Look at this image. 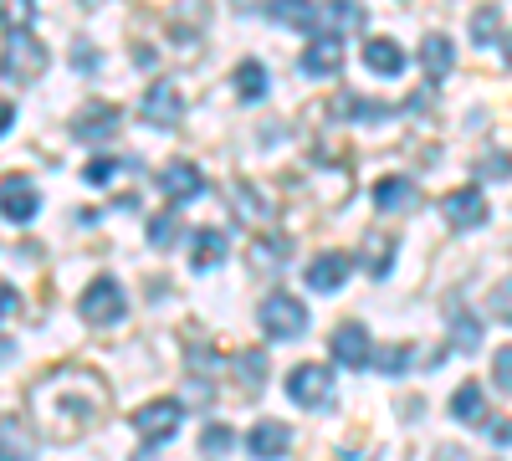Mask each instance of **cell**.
Listing matches in <instances>:
<instances>
[{"label": "cell", "instance_id": "obj_30", "mask_svg": "<svg viewBox=\"0 0 512 461\" xmlns=\"http://www.w3.org/2000/svg\"><path fill=\"white\" fill-rule=\"evenodd\" d=\"M231 446H236V431H231V426H205V431H200V451H205V456H221V451H231Z\"/></svg>", "mask_w": 512, "mask_h": 461}, {"label": "cell", "instance_id": "obj_7", "mask_svg": "<svg viewBox=\"0 0 512 461\" xmlns=\"http://www.w3.org/2000/svg\"><path fill=\"white\" fill-rule=\"evenodd\" d=\"M139 118L154 123V129H175V123L185 118V98H180L175 82H154V88L144 93V103H139Z\"/></svg>", "mask_w": 512, "mask_h": 461}, {"label": "cell", "instance_id": "obj_3", "mask_svg": "<svg viewBox=\"0 0 512 461\" xmlns=\"http://www.w3.org/2000/svg\"><path fill=\"white\" fill-rule=\"evenodd\" d=\"M256 318H262V333H267V339H277V344L303 339V328H308V308L297 303L292 292H267Z\"/></svg>", "mask_w": 512, "mask_h": 461}, {"label": "cell", "instance_id": "obj_20", "mask_svg": "<svg viewBox=\"0 0 512 461\" xmlns=\"http://www.w3.org/2000/svg\"><path fill=\"white\" fill-rule=\"evenodd\" d=\"M420 67L431 72V82L436 77H446L451 67H456V52H451V36H441V31H431L420 41Z\"/></svg>", "mask_w": 512, "mask_h": 461}, {"label": "cell", "instance_id": "obj_28", "mask_svg": "<svg viewBox=\"0 0 512 461\" xmlns=\"http://www.w3.org/2000/svg\"><path fill=\"white\" fill-rule=\"evenodd\" d=\"M175 236H180V211H164V216L149 221V246L169 251V246H175Z\"/></svg>", "mask_w": 512, "mask_h": 461}, {"label": "cell", "instance_id": "obj_31", "mask_svg": "<svg viewBox=\"0 0 512 461\" xmlns=\"http://www.w3.org/2000/svg\"><path fill=\"white\" fill-rule=\"evenodd\" d=\"M123 170V164L118 159H108V154H98V159H88V164H82V180H88V185H108L113 175Z\"/></svg>", "mask_w": 512, "mask_h": 461}, {"label": "cell", "instance_id": "obj_8", "mask_svg": "<svg viewBox=\"0 0 512 461\" xmlns=\"http://www.w3.org/2000/svg\"><path fill=\"white\" fill-rule=\"evenodd\" d=\"M36 211H41V195H36L31 175H6V180H0V216L26 226Z\"/></svg>", "mask_w": 512, "mask_h": 461}, {"label": "cell", "instance_id": "obj_11", "mask_svg": "<svg viewBox=\"0 0 512 461\" xmlns=\"http://www.w3.org/2000/svg\"><path fill=\"white\" fill-rule=\"evenodd\" d=\"M441 216H446V226H451V231H472V226H482V221H487V200H482V190H477V185L451 190V195L441 200Z\"/></svg>", "mask_w": 512, "mask_h": 461}, {"label": "cell", "instance_id": "obj_24", "mask_svg": "<svg viewBox=\"0 0 512 461\" xmlns=\"http://www.w3.org/2000/svg\"><path fill=\"white\" fill-rule=\"evenodd\" d=\"M287 262V236H256L251 241V267L256 272H277Z\"/></svg>", "mask_w": 512, "mask_h": 461}, {"label": "cell", "instance_id": "obj_37", "mask_svg": "<svg viewBox=\"0 0 512 461\" xmlns=\"http://www.w3.org/2000/svg\"><path fill=\"white\" fill-rule=\"evenodd\" d=\"M492 380H497V390H507V395H512V344L492 354Z\"/></svg>", "mask_w": 512, "mask_h": 461}, {"label": "cell", "instance_id": "obj_4", "mask_svg": "<svg viewBox=\"0 0 512 461\" xmlns=\"http://www.w3.org/2000/svg\"><path fill=\"white\" fill-rule=\"evenodd\" d=\"M180 415H185V405H180V400H149V405H139L134 431L144 436V451H139L134 461H149V451H154L159 441L175 436V431H180Z\"/></svg>", "mask_w": 512, "mask_h": 461}, {"label": "cell", "instance_id": "obj_38", "mask_svg": "<svg viewBox=\"0 0 512 461\" xmlns=\"http://www.w3.org/2000/svg\"><path fill=\"white\" fill-rule=\"evenodd\" d=\"M21 313V292L11 282H0V318H16Z\"/></svg>", "mask_w": 512, "mask_h": 461}, {"label": "cell", "instance_id": "obj_15", "mask_svg": "<svg viewBox=\"0 0 512 461\" xmlns=\"http://www.w3.org/2000/svg\"><path fill=\"white\" fill-rule=\"evenodd\" d=\"M349 272H354L349 251H323L318 262H308V287H313V292H338Z\"/></svg>", "mask_w": 512, "mask_h": 461}, {"label": "cell", "instance_id": "obj_41", "mask_svg": "<svg viewBox=\"0 0 512 461\" xmlns=\"http://www.w3.org/2000/svg\"><path fill=\"white\" fill-rule=\"evenodd\" d=\"M436 461H466V451H461V446H446V451H441Z\"/></svg>", "mask_w": 512, "mask_h": 461}, {"label": "cell", "instance_id": "obj_40", "mask_svg": "<svg viewBox=\"0 0 512 461\" xmlns=\"http://www.w3.org/2000/svg\"><path fill=\"white\" fill-rule=\"evenodd\" d=\"M11 123H16V108H11L6 98H0V139H6V129H11Z\"/></svg>", "mask_w": 512, "mask_h": 461}, {"label": "cell", "instance_id": "obj_29", "mask_svg": "<svg viewBox=\"0 0 512 461\" xmlns=\"http://www.w3.org/2000/svg\"><path fill=\"white\" fill-rule=\"evenodd\" d=\"M472 36L482 41V47H497V36H502V16H497V6H482V11L472 16Z\"/></svg>", "mask_w": 512, "mask_h": 461}, {"label": "cell", "instance_id": "obj_36", "mask_svg": "<svg viewBox=\"0 0 512 461\" xmlns=\"http://www.w3.org/2000/svg\"><path fill=\"white\" fill-rule=\"evenodd\" d=\"M231 205H236V216H241V221H246V216H267L262 205H256V195H251L241 180H231Z\"/></svg>", "mask_w": 512, "mask_h": 461}, {"label": "cell", "instance_id": "obj_18", "mask_svg": "<svg viewBox=\"0 0 512 461\" xmlns=\"http://www.w3.org/2000/svg\"><path fill=\"white\" fill-rule=\"evenodd\" d=\"M364 67L379 72V77H395V72L405 67V52L395 47L390 36H369V41H364Z\"/></svg>", "mask_w": 512, "mask_h": 461}, {"label": "cell", "instance_id": "obj_39", "mask_svg": "<svg viewBox=\"0 0 512 461\" xmlns=\"http://www.w3.org/2000/svg\"><path fill=\"white\" fill-rule=\"evenodd\" d=\"M98 62V52L93 47H82V41H77V52H72V67H93Z\"/></svg>", "mask_w": 512, "mask_h": 461}, {"label": "cell", "instance_id": "obj_42", "mask_svg": "<svg viewBox=\"0 0 512 461\" xmlns=\"http://www.w3.org/2000/svg\"><path fill=\"white\" fill-rule=\"evenodd\" d=\"M11 354H16V344H11V339H0V364H6Z\"/></svg>", "mask_w": 512, "mask_h": 461}, {"label": "cell", "instance_id": "obj_9", "mask_svg": "<svg viewBox=\"0 0 512 461\" xmlns=\"http://www.w3.org/2000/svg\"><path fill=\"white\" fill-rule=\"evenodd\" d=\"M118 129H123V113H118L113 103H88V108L72 118V134H77L82 144H108Z\"/></svg>", "mask_w": 512, "mask_h": 461}, {"label": "cell", "instance_id": "obj_2", "mask_svg": "<svg viewBox=\"0 0 512 461\" xmlns=\"http://www.w3.org/2000/svg\"><path fill=\"white\" fill-rule=\"evenodd\" d=\"M41 72H47V47H41V36L31 26L0 36V77L26 88V82H36Z\"/></svg>", "mask_w": 512, "mask_h": 461}, {"label": "cell", "instance_id": "obj_6", "mask_svg": "<svg viewBox=\"0 0 512 461\" xmlns=\"http://www.w3.org/2000/svg\"><path fill=\"white\" fill-rule=\"evenodd\" d=\"M287 395L303 410H328L333 405V374L323 364H297V369H287Z\"/></svg>", "mask_w": 512, "mask_h": 461}, {"label": "cell", "instance_id": "obj_25", "mask_svg": "<svg viewBox=\"0 0 512 461\" xmlns=\"http://www.w3.org/2000/svg\"><path fill=\"white\" fill-rule=\"evenodd\" d=\"M236 93H241L246 103H256V98H267V67L256 62V57H246V62L236 67Z\"/></svg>", "mask_w": 512, "mask_h": 461}, {"label": "cell", "instance_id": "obj_34", "mask_svg": "<svg viewBox=\"0 0 512 461\" xmlns=\"http://www.w3.org/2000/svg\"><path fill=\"white\" fill-rule=\"evenodd\" d=\"M477 175H482V180H507V175H512V159H507L502 149H492V154L477 159Z\"/></svg>", "mask_w": 512, "mask_h": 461}, {"label": "cell", "instance_id": "obj_22", "mask_svg": "<svg viewBox=\"0 0 512 461\" xmlns=\"http://www.w3.org/2000/svg\"><path fill=\"white\" fill-rule=\"evenodd\" d=\"M390 267H395V236L369 231V236H364V272H369V277H384Z\"/></svg>", "mask_w": 512, "mask_h": 461}, {"label": "cell", "instance_id": "obj_27", "mask_svg": "<svg viewBox=\"0 0 512 461\" xmlns=\"http://www.w3.org/2000/svg\"><path fill=\"white\" fill-rule=\"evenodd\" d=\"M333 113H354V118H390L395 108H390V103H369V98L344 93V98H333Z\"/></svg>", "mask_w": 512, "mask_h": 461}, {"label": "cell", "instance_id": "obj_16", "mask_svg": "<svg viewBox=\"0 0 512 461\" xmlns=\"http://www.w3.org/2000/svg\"><path fill=\"white\" fill-rule=\"evenodd\" d=\"M338 67H344V41H338V36H313L308 52H303V72L338 77Z\"/></svg>", "mask_w": 512, "mask_h": 461}, {"label": "cell", "instance_id": "obj_23", "mask_svg": "<svg viewBox=\"0 0 512 461\" xmlns=\"http://www.w3.org/2000/svg\"><path fill=\"white\" fill-rule=\"evenodd\" d=\"M236 385H241L246 395H262V385H267V354H262V349L236 354Z\"/></svg>", "mask_w": 512, "mask_h": 461}, {"label": "cell", "instance_id": "obj_5", "mask_svg": "<svg viewBox=\"0 0 512 461\" xmlns=\"http://www.w3.org/2000/svg\"><path fill=\"white\" fill-rule=\"evenodd\" d=\"M77 313H82V323H118L128 313L123 287L113 277H93L88 287H82V298H77Z\"/></svg>", "mask_w": 512, "mask_h": 461}, {"label": "cell", "instance_id": "obj_19", "mask_svg": "<svg viewBox=\"0 0 512 461\" xmlns=\"http://www.w3.org/2000/svg\"><path fill=\"white\" fill-rule=\"evenodd\" d=\"M221 257H226V231L200 226L195 231V251H190V267L195 272H210V267H221Z\"/></svg>", "mask_w": 512, "mask_h": 461}, {"label": "cell", "instance_id": "obj_13", "mask_svg": "<svg viewBox=\"0 0 512 461\" xmlns=\"http://www.w3.org/2000/svg\"><path fill=\"white\" fill-rule=\"evenodd\" d=\"M159 190H164L169 200H190V195L205 190V175L195 170L190 159H169L164 170H159Z\"/></svg>", "mask_w": 512, "mask_h": 461}, {"label": "cell", "instance_id": "obj_17", "mask_svg": "<svg viewBox=\"0 0 512 461\" xmlns=\"http://www.w3.org/2000/svg\"><path fill=\"white\" fill-rule=\"evenodd\" d=\"M415 200H420V190H415V180H405V175H384V180L374 185V205H379V211H390V216L410 211Z\"/></svg>", "mask_w": 512, "mask_h": 461}, {"label": "cell", "instance_id": "obj_14", "mask_svg": "<svg viewBox=\"0 0 512 461\" xmlns=\"http://www.w3.org/2000/svg\"><path fill=\"white\" fill-rule=\"evenodd\" d=\"M287 446H292V431L282 421H256L251 436H246V451L256 461H277V456H287Z\"/></svg>", "mask_w": 512, "mask_h": 461}, {"label": "cell", "instance_id": "obj_26", "mask_svg": "<svg viewBox=\"0 0 512 461\" xmlns=\"http://www.w3.org/2000/svg\"><path fill=\"white\" fill-rule=\"evenodd\" d=\"M446 318H451V333H456V349H477L482 344V323L466 313L461 303H446Z\"/></svg>", "mask_w": 512, "mask_h": 461}, {"label": "cell", "instance_id": "obj_32", "mask_svg": "<svg viewBox=\"0 0 512 461\" xmlns=\"http://www.w3.org/2000/svg\"><path fill=\"white\" fill-rule=\"evenodd\" d=\"M379 374H400L405 364H410V349L405 344H395V349H374V359H369Z\"/></svg>", "mask_w": 512, "mask_h": 461}, {"label": "cell", "instance_id": "obj_10", "mask_svg": "<svg viewBox=\"0 0 512 461\" xmlns=\"http://www.w3.org/2000/svg\"><path fill=\"white\" fill-rule=\"evenodd\" d=\"M328 354L344 364V369H369L374 344H369V333H364L359 323H344V328H333V333H328Z\"/></svg>", "mask_w": 512, "mask_h": 461}, {"label": "cell", "instance_id": "obj_12", "mask_svg": "<svg viewBox=\"0 0 512 461\" xmlns=\"http://www.w3.org/2000/svg\"><path fill=\"white\" fill-rule=\"evenodd\" d=\"M0 461H36V426L26 415H0Z\"/></svg>", "mask_w": 512, "mask_h": 461}, {"label": "cell", "instance_id": "obj_21", "mask_svg": "<svg viewBox=\"0 0 512 461\" xmlns=\"http://www.w3.org/2000/svg\"><path fill=\"white\" fill-rule=\"evenodd\" d=\"M451 415L461 426H482L487 421V400H482V385L477 380H466L456 395H451Z\"/></svg>", "mask_w": 512, "mask_h": 461}, {"label": "cell", "instance_id": "obj_35", "mask_svg": "<svg viewBox=\"0 0 512 461\" xmlns=\"http://www.w3.org/2000/svg\"><path fill=\"white\" fill-rule=\"evenodd\" d=\"M31 16H36L31 0H16V6H0V26H6V31H26V26H31Z\"/></svg>", "mask_w": 512, "mask_h": 461}, {"label": "cell", "instance_id": "obj_1", "mask_svg": "<svg viewBox=\"0 0 512 461\" xmlns=\"http://www.w3.org/2000/svg\"><path fill=\"white\" fill-rule=\"evenodd\" d=\"M31 400V426L52 441H77L108 415V380L98 369H52L26 390Z\"/></svg>", "mask_w": 512, "mask_h": 461}, {"label": "cell", "instance_id": "obj_33", "mask_svg": "<svg viewBox=\"0 0 512 461\" xmlns=\"http://www.w3.org/2000/svg\"><path fill=\"white\" fill-rule=\"evenodd\" d=\"M487 308H492V318H497V323H512V277H502V282L492 287Z\"/></svg>", "mask_w": 512, "mask_h": 461}]
</instances>
